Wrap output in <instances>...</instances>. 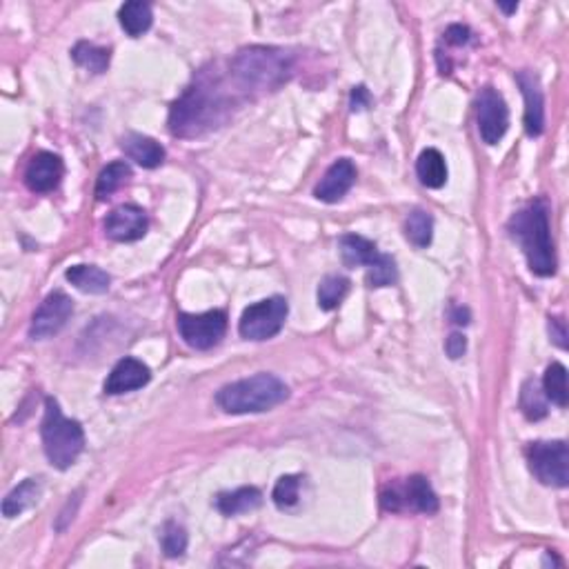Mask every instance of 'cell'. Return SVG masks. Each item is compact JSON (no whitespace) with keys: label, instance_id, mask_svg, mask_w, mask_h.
Here are the masks:
<instances>
[{"label":"cell","instance_id":"1","mask_svg":"<svg viewBox=\"0 0 569 569\" xmlns=\"http://www.w3.org/2000/svg\"><path fill=\"white\" fill-rule=\"evenodd\" d=\"M507 232L521 245L527 265L536 276H552L556 272L552 234H549V209L545 200H531L507 223Z\"/></svg>","mask_w":569,"mask_h":569},{"label":"cell","instance_id":"2","mask_svg":"<svg viewBox=\"0 0 569 569\" xmlns=\"http://www.w3.org/2000/svg\"><path fill=\"white\" fill-rule=\"evenodd\" d=\"M227 109V101L216 83L200 81L189 87L174 102L170 114V129L174 136H198L207 129L216 127Z\"/></svg>","mask_w":569,"mask_h":569},{"label":"cell","instance_id":"3","mask_svg":"<svg viewBox=\"0 0 569 569\" xmlns=\"http://www.w3.org/2000/svg\"><path fill=\"white\" fill-rule=\"evenodd\" d=\"M289 398V387L274 374H256L225 385L216 394V403L227 414H260L278 407Z\"/></svg>","mask_w":569,"mask_h":569},{"label":"cell","instance_id":"4","mask_svg":"<svg viewBox=\"0 0 569 569\" xmlns=\"http://www.w3.org/2000/svg\"><path fill=\"white\" fill-rule=\"evenodd\" d=\"M48 460L56 469H69L85 447V433L78 421L63 416L58 400H45V418L40 427Z\"/></svg>","mask_w":569,"mask_h":569},{"label":"cell","instance_id":"5","mask_svg":"<svg viewBox=\"0 0 569 569\" xmlns=\"http://www.w3.org/2000/svg\"><path fill=\"white\" fill-rule=\"evenodd\" d=\"M289 58L281 49L251 48L241 51L232 63V74L245 90H274L287 81Z\"/></svg>","mask_w":569,"mask_h":569},{"label":"cell","instance_id":"6","mask_svg":"<svg viewBox=\"0 0 569 569\" xmlns=\"http://www.w3.org/2000/svg\"><path fill=\"white\" fill-rule=\"evenodd\" d=\"M381 505L387 512H421L436 514L438 496L423 476H409L403 483H391L382 489Z\"/></svg>","mask_w":569,"mask_h":569},{"label":"cell","instance_id":"7","mask_svg":"<svg viewBox=\"0 0 569 569\" xmlns=\"http://www.w3.org/2000/svg\"><path fill=\"white\" fill-rule=\"evenodd\" d=\"M527 463L531 474L543 485L567 487L569 483V451L565 441L531 442L527 447Z\"/></svg>","mask_w":569,"mask_h":569},{"label":"cell","instance_id":"8","mask_svg":"<svg viewBox=\"0 0 569 569\" xmlns=\"http://www.w3.org/2000/svg\"><path fill=\"white\" fill-rule=\"evenodd\" d=\"M287 301L283 296L265 298L256 305L247 307L238 323V332L247 340H267L274 338L283 329L287 319Z\"/></svg>","mask_w":569,"mask_h":569},{"label":"cell","instance_id":"9","mask_svg":"<svg viewBox=\"0 0 569 569\" xmlns=\"http://www.w3.org/2000/svg\"><path fill=\"white\" fill-rule=\"evenodd\" d=\"M179 332L191 349H212L227 332L225 311L214 310L205 314H179Z\"/></svg>","mask_w":569,"mask_h":569},{"label":"cell","instance_id":"10","mask_svg":"<svg viewBox=\"0 0 569 569\" xmlns=\"http://www.w3.org/2000/svg\"><path fill=\"white\" fill-rule=\"evenodd\" d=\"M476 120L478 132L487 144H496L507 134L510 127V109L505 98L498 94L494 87H485L476 101Z\"/></svg>","mask_w":569,"mask_h":569},{"label":"cell","instance_id":"11","mask_svg":"<svg viewBox=\"0 0 569 569\" xmlns=\"http://www.w3.org/2000/svg\"><path fill=\"white\" fill-rule=\"evenodd\" d=\"M74 311L72 298L65 292H54L40 302V307L36 310L34 319H31L30 336L34 340H45L51 338L60 332V329L67 325L69 316Z\"/></svg>","mask_w":569,"mask_h":569},{"label":"cell","instance_id":"12","mask_svg":"<svg viewBox=\"0 0 569 569\" xmlns=\"http://www.w3.org/2000/svg\"><path fill=\"white\" fill-rule=\"evenodd\" d=\"M147 214L136 205H120L107 216L105 234L116 242H134L147 234Z\"/></svg>","mask_w":569,"mask_h":569},{"label":"cell","instance_id":"13","mask_svg":"<svg viewBox=\"0 0 569 569\" xmlns=\"http://www.w3.org/2000/svg\"><path fill=\"white\" fill-rule=\"evenodd\" d=\"M65 174L63 161L51 152H39L30 161L25 170L27 188L36 194H48V191L58 188L60 179Z\"/></svg>","mask_w":569,"mask_h":569},{"label":"cell","instance_id":"14","mask_svg":"<svg viewBox=\"0 0 569 569\" xmlns=\"http://www.w3.org/2000/svg\"><path fill=\"white\" fill-rule=\"evenodd\" d=\"M152 379V372L138 358H120L105 381V394L118 396L141 390Z\"/></svg>","mask_w":569,"mask_h":569},{"label":"cell","instance_id":"15","mask_svg":"<svg viewBox=\"0 0 569 569\" xmlns=\"http://www.w3.org/2000/svg\"><path fill=\"white\" fill-rule=\"evenodd\" d=\"M519 81L522 96H525V132L527 136H540L545 129V101L540 83L536 74L531 72H519L516 76Z\"/></svg>","mask_w":569,"mask_h":569},{"label":"cell","instance_id":"16","mask_svg":"<svg viewBox=\"0 0 569 569\" xmlns=\"http://www.w3.org/2000/svg\"><path fill=\"white\" fill-rule=\"evenodd\" d=\"M356 183V167L349 158H340L328 170V174L323 176V180L316 188V198L323 200V203H338L352 185Z\"/></svg>","mask_w":569,"mask_h":569},{"label":"cell","instance_id":"17","mask_svg":"<svg viewBox=\"0 0 569 569\" xmlns=\"http://www.w3.org/2000/svg\"><path fill=\"white\" fill-rule=\"evenodd\" d=\"M338 251L345 267H370L382 256L374 242L356 234L340 236Z\"/></svg>","mask_w":569,"mask_h":569},{"label":"cell","instance_id":"18","mask_svg":"<svg viewBox=\"0 0 569 569\" xmlns=\"http://www.w3.org/2000/svg\"><path fill=\"white\" fill-rule=\"evenodd\" d=\"M125 156L132 158L134 162L144 167V170H153V167L161 165L165 161V149L161 143H156L153 138L143 136V134H127L120 143Z\"/></svg>","mask_w":569,"mask_h":569},{"label":"cell","instance_id":"19","mask_svg":"<svg viewBox=\"0 0 569 569\" xmlns=\"http://www.w3.org/2000/svg\"><path fill=\"white\" fill-rule=\"evenodd\" d=\"M69 283L85 293H105L111 284V276L94 265H74L65 274Z\"/></svg>","mask_w":569,"mask_h":569},{"label":"cell","instance_id":"20","mask_svg":"<svg viewBox=\"0 0 569 569\" xmlns=\"http://www.w3.org/2000/svg\"><path fill=\"white\" fill-rule=\"evenodd\" d=\"M418 180L429 189H438L447 183V162L438 149H425L416 161Z\"/></svg>","mask_w":569,"mask_h":569},{"label":"cell","instance_id":"21","mask_svg":"<svg viewBox=\"0 0 569 569\" xmlns=\"http://www.w3.org/2000/svg\"><path fill=\"white\" fill-rule=\"evenodd\" d=\"M40 483L34 478H27L25 483L18 485L16 489L7 494V498L3 501V516L4 519H13V516H21L22 512L30 510L31 505H36L40 498Z\"/></svg>","mask_w":569,"mask_h":569},{"label":"cell","instance_id":"22","mask_svg":"<svg viewBox=\"0 0 569 569\" xmlns=\"http://www.w3.org/2000/svg\"><path fill=\"white\" fill-rule=\"evenodd\" d=\"M118 21H120V27H123L132 39H138V36H143L144 31H149V27H152L153 22L152 7H149L147 3H143V0L125 3L118 12Z\"/></svg>","mask_w":569,"mask_h":569},{"label":"cell","instance_id":"23","mask_svg":"<svg viewBox=\"0 0 569 569\" xmlns=\"http://www.w3.org/2000/svg\"><path fill=\"white\" fill-rule=\"evenodd\" d=\"M260 503H263V494L256 487H241L236 489V492L221 494V496L216 498L218 512H223L225 516H236L242 514V512L256 510Z\"/></svg>","mask_w":569,"mask_h":569},{"label":"cell","instance_id":"24","mask_svg":"<svg viewBox=\"0 0 569 569\" xmlns=\"http://www.w3.org/2000/svg\"><path fill=\"white\" fill-rule=\"evenodd\" d=\"M129 176H132V170H129L127 162L118 161V162H111V165H107L96 180L98 200L109 198L114 191H118L125 183H127Z\"/></svg>","mask_w":569,"mask_h":569},{"label":"cell","instance_id":"25","mask_svg":"<svg viewBox=\"0 0 569 569\" xmlns=\"http://www.w3.org/2000/svg\"><path fill=\"white\" fill-rule=\"evenodd\" d=\"M543 391L554 405L558 407H567L569 403V391H567V370L561 363H552L545 372L543 379Z\"/></svg>","mask_w":569,"mask_h":569},{"label":"cell","instance_id":"26","mask_svg":"<svg viewBox=\"0 0 569 569\" xmlns=\"http://www.w3.org/2000/svg\"><path fill=\"white\" fill-rule=\"evenodd\" d=\"M405 236H407V241L412 242L414 247L425 249V247H429V242H432V236H433L432 216H429L427 212H423V209H414V212H409L407 221H405Z\"/></svg>","mask_w":569,"mask_h":569},{"label":"cell","instance_id":"27","mask_svg":"<svg viewBox=\"0 0 569 569\" xmlns=\"http://www.w3.org/2000/svg\"><path fill=\"white\" fill-rule=\"evenodd\" d=\"M521 409L530 421H540L547 416V396L536 385V381H527L521 391Z\"/></svg>","mask_w":569,"mask_h":569},{"label":"cell","instance_id":"28","mask_svg":"<svg viewBox=\"0 0 569 569\" xmlns=\"http://www.w3.org/2000/svg\"><path fill=\"white\" fill-rule=\"evenodd\" d=\"M72 58L76 60V65L90 69L92 74H102L109 67V49L96 48L92 43H78L72 49Z\"/></svg>","mask_w":569,"mask_h":569},{"label":"cell","instance_id":"29","mask_svg":"<svg viewBox=\"0 0 569 569\" xmlns=\"http://www.w3.org/2000/svg\"><path fill=\"white\" fill-rule=\"evenodd\" d=\"M349 292V281L343 276H328L319 284V305L320 310L332 311L343 302Z\"/></svg>","mask_w":569,"mask_h":569},{"label":"cell","instance_id":"30","mask_svg":"<svg viewBox=\"0 0 569 569\" xmlns=\"http://www.w3.org/2000/svg\"><path fill=\"white\" fill-rule=\"evenodd\" d=\"M161 545L165 556L179 558L183 556L185 549H188V531L179 525V522H165L161 534Z\"/></svg>","mask_w":569,"mask_h":569},{"label":"cell","instance_id":"31","mask_svg":"<svg viewBox=\"0 0 569 569\" xmlns=\"http://www.w3.org/2000/svg\"><path fill=\"white\" fill-rule=\"evenodd\" d=\"M398 281V272H396V263L391 256L382 254L374 265L367 267V284L370 287H390Z\"/></svg>","mask_w":569,"mask_h":569},{"label":"cell","instance_id":"32","mask_svg":"<svg viewBox=\"0 0 569 569\" xmlns=\"http://www.w3.org/2000/svg\"><path fill=\"white\" fill-rule=\"evenodd\" d=\"M298 492H301V480H298V476H283L276 483V487H274L272 498L274 503H276V507L289 510V507H293L298 503Z\"/></svg>","mask_w":569,"mask_h":569},{"label":"cell","instance_id":"33","mask_svg":"<svg viewBox=\"0 0 569 569\" xmlns=\"http://www.w3.org/2000/svg\"><path fill=\"white\" fill-rule=\"evenodd\" d=\"M445 349L450 358H460L465 354V349H468V340H465L463 334H451L450 338H447Z\"/></svg>","mask_w":569,"mask_h":569},{"label":"cell","instance_id":"34","mask_svg":"<svg viewBox=\"0 0 569 569\" xmlns=\"http://www.w3.org/2000/svg\"><path fill=\"white\" fill-rule=\"evenodd\" d=\"M469 36H472V31L468 30V27L463 25H451L450 30L445 31V43L450 45H465L469 40Z\"/></svg>","mask_w":569,"mask_h":569},{"label":"cell","instance_id":"35","mask_svg":"<svg viewBox=\"0 0 569 569\" xmlns=\"http://www.w3.org/2000/svg\"><path fill=\"white\" fill-rule=\"evenodd\" d=\"M370 94H367V90L365 87H354V92H352V111H361V109H365L367 105H370Z\"/></svg>","mask_w":569,"mask_h":569},{"label":"cell","instance_id":"36","mask_svg":"<svg viewBox=\"0 0 569 569\" xmlns=\"http://www.w3.org/2000/svg\"><path fill=\"white\" fill-rule=\"evenodd\" d=\"M549 332H552V338L556 340L558 347H563V349L567 347V343H565V338H567L565 325H563L561 319H552V323H549Z\"/></svg>","mask_w":569,"mask_h":569},{"label":"cell","instance_id":"37","mask_svg":"<svg viewBox=\"0 0 569 569\" xmlns=\"http://www.w3.org/2000/svg\"><path fill=\"white\" fill-rule=\"evenodd\" d=\"M451 319H454L456 325H468L469 323V311L463 310V307H456L454 316H451Z\"/></svg>","mask_w":569,"mask_h":569},{"label":"cell","instance_id":"38","mask_svg":"<svg viewBox=\"0 0 569 569\" xmlns=\"http://www.w3.org/2000/svg\"><path fill=\"white\" fill-rule=\"evenodd\" d=\"M498 7H501L505 13H514L516 9H519V3H514V4H498Z\"/></svg>","mask_w":569,"mask_h":569}]
</instances>
